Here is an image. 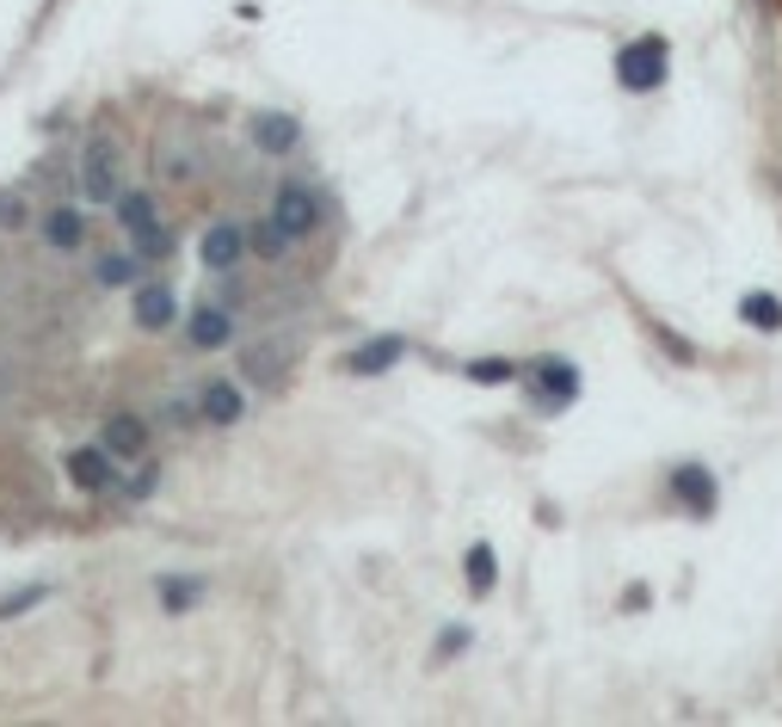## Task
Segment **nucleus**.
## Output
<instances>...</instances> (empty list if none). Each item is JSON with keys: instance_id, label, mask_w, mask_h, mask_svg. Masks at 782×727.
Segmentation results:
<instances>
[{"instance_id": "f257e3e1", "label": "nucleus", "mask_w": 782, "mask_h": 727, "mask_svg": "<svg viewBox=\"0 0 782 727\" xmlns=\"http://www.w3.org/2000/svg\"><path fill=\"white\" fill-rule=\"evenodd\" d=\"M665 68H672V43L653 31V38L628 43V50L616 56V87H623V94H653L665 80Z\"/></svg>"}, {"instance_id": "f03ea898", "label": "nucleus", "mask_w": 782, "mask_h": 727, "mask_svg": "<svg viewBox=\"0 0 782 727\" xmlns=\"http://www.w3.org/2000/svg\"><path fill=\"white\" fill-rule=\"evenodd\" d=\"M118 148L111 143H87L80 155V198L87 204H118Z\"/></svg>"}, {"instance_id": "7ed1b4c3", "label": "nucleus", "mask_w": 782, "mask_h": 727, "mask_svg": "<svg viewBox=\"0 0 782 727\" xmlns=\"http://www.w3.org/2000/svg\"><path fill=\"white\" fill-rule=\"evenodd\" d=\"M672 500L684 505L690 518H715L721 488H715V475H709L703 463H677V469H672Z\"/></svg>"}, {"instance_id": "20e7f679", "label": "nucleus", "mask_w": 782, "mask_h": 727, "mask_svg": "<svg viewBox=\"0 0 782 727\" xmlns=\"http://www.w3.org/2000/svg\"><path fill=\"white\" fill-rule=\"evenodd\" d=\"M271 223H278L290 240H308L320 228V198L308 186H284L278 204H271Z\"/></svg>"}, {"instance_id": "39448f33", "label": "nucleus", "mask_w": 782, "mask_h": 727, "mask_svg": "<svg viewBox=\"0 0 782 727\" xmlns=\"http://www.w3.org/2000/svg\"><path fill=\"white\" fill-rule=\"evenodd\" d=\"M198 265H210V272H235V265H247V228L240 223H210L198 240Z\"/></svg>"}, {"instance_id": "423d86ee", "label": "nucleus", "mask_w": 782, "mask_h": 727, "mask_svg": "<svg viewBox=\"0 0 782 727\" xmlns=\"http://www.w3.org/2000/svg\"><path fill=\"white\" fill-rule=\"evenodd\" d=\"M68 481H75L80 493H111L118 488V456H111L106 444H87L68 456Z\"/></svg>"}, {"instance_id": "0eeeda50", "label": "nucleus", "mask_w": 782, "mask_h": 727, "mask_svg": "<svg viewBox=\"0 0 782 727\" xmlns=\"http://www.w3.org/2000/svg\"><path fill=\"white\" fill-rule=\"evenodd\" d=\"M400 357H407V340H400V333H376V340H364V345L345 352V371L352 376H383V371H395Z\"/></svg>"}, {"instance_id": "6e6552de", "label": "nucleus", "mask_w": 782, "mask_h": 727, "mask_svg": "<svg viewBox=\"0 0 782 727\" xmlns=\"http://www.w3.org/2000/svg\"><path fill=\"white\" fill-rule=\"evenodd\" d=\"M580 401V371L567 357H543L536 364V407H573Z\"/></svg>"}, {"instance_id": "1a4fd4ad", "label": "nucleus", "mask_w": 782, "mask_h": 727, "mask_svg": "<svg viewBox=\"0 0 782 727\" xmlns=\"http://www.w3.org/2000/svg\"><path fill=\"white\" fill-rule=\"evenodd\" d=\"M253 143H259V155H296V143H303V124L290 118V111H259L253 118Z\"/></svg>"}, {"instance_id": "9d476101", "label": "nucleus", "mask_w": 782, "mask_h": 727, "mask_svg": "<svg viewBox=\"0 0 782 727\" xmlns=\"http://www.w3.org/2000/svg\"><path fill=\"white\" fill-rule=\"evenodd\" d=\"M99 444H106L118 463H136V456L148 450V425L136 420V413H111V420L99 425Z\"/></svg>"}, {"instance_id": "9b49d317", "label": "nucleus", "mask_w": 782, "mask_h": 727, "mask_svg": "<svg viewBox=\"0 0 782 727\" xmlns=\"http://www.w3.org/2000/svg\"><path fill=\"white\" fill-rule=\"evenodd\" d=\"M186 340L198 345V352H222V345L235 340V321H228V308H216V303H198V315L186 321Z\"/></svg>"}, {"instance_id": "f8f14e48", "label": "nucleus", "mask_w": 782, "mask_h": 727, "mask_svg": "<svg viewBox=\"0 0 782 727\" xmlns=\"http://www.w3.org/2000/svg\"><path fill=\"white\" fill-rule=\"evenodd\" d=\"M198 413H204L210 425H235V420H247V395H240L235 383H204Z\"/></svg>"}, {"instance_id": "ddd939ff", "label": "nucleus", "mask_w": 782, "mask_h": 727, "mask_svg": "<svg viewBox=\"0 0 782 727\" xmlns=\"http://www.w3.org/2000/svg\"><path fill=\"white\" fill-rule=\"evenodd\" d=\"M43 240H50L56 253H75L80 240H87V216H80L75 204H56V210H43Z\"/></svg>"}, {"instance_id": "4468645a", "label": "nucleus", "mask_w": 782, "mask_h": 727, "mask_svg": "<svg viewBox=\"0 0 782 727\" xmlns=\"http://www.w3.org/2000/svg\"><path fill=\"white\" fill-rule=\"evenodd\" d=\"M172 315H179V303H172L167 284H142V291H136V327L160 333V327H172Z\"/></svg>"}, {"instance_id": "2eb2a0df", "label": "nucleus", "mask_w": 782, "mask_h": 727, "mask_svg": "<svg viewBox=\"0 0 782 727\" xmlns=\"http://www.w3.org/2000/svg\"><path fill=\"white\" fill-rule=\"evenodd\" d=\"M463 580H468V598H487L493 586H499V556H493L487 542H475L463 561Z\"/></svg>"}, {"instance_id": "dca6fc26", "label": "nucleus", "mask_w": 782, "mask_h": 727, "mask_svg": "<svg viewBox=\"0 0 782 727\" xmlns=\"http://www.w3.org/2000/svg\"><path fill=\"white\" fill-rule=\"evenodd\" d=\"M136 278H142V259H136V253H99V265H93L99 291H123V284H136Z\"/></svg>"}, {"instance_id": "f3484780", "label": "nucleus", "mask_w": 782, "mask_h": 727, "mask_svg": "<svg viewBox=\"0 0 782 727\" xmlns=\"http://www.w3.org/2000/svg\"><path fill=\"white\" fill-rule=\"evenodd\" d=\"M740 321L758 327V333H782V296H770V291L740 296Z\"/></svg>"}, {"instance_id": "a211bd4d", "label": "nucleus", "mask_w": 782, "mask_h": 727, "mask_svg": "<svg viewBox=\"0 0 782 727\" xmlns=\"http://www.w3.org/2000/svg\"><path fill=\"white\" fill-rule=\"evenodd\" d=\"M463 376H468V383H481V389H505V383H517V364H512V357H468Z\"/></svg>"}, {"instance_id": "6ab92c4d", "label": "nucleus", "mask_w": 782, "mask_h": 727, "mask_svg": "<svg viewBox=\"0 0 782 727\" xmlns=\"http://www.w3.org/2000/svg\"><path fill=\"white\" fill-rule=\"evenodd\" d=\"M290 247H296V240L284 235V228L271 223V216H266V223H253V228H247V253H259V259H284Z\"/></svg>"}, {"instance_id": "aec40b11", "label": "nucleus", "mask_w": 782, "mask_h": 727, "mask_svg": "<svg viewBox=\"0 0 782 727\" xmlns=\"http://www.w3.org/2000/svg\"><path fill=\"white\" fill-rule=\"evenodd\" d=\"M118 223L130 228H155L160 223V210H155V198H148V191H118Z\"/></svg>"}, {"instance_id": "412c9836", "label": "nucleus", "mask_w": 782, "mask_h": 727, "mask_svg": "<svg viewBox=\"0 0 782 727\" xmlns=\"http://www.w3.org/2000/svg\"><path fill=\"white\" fill-rule=\"evenodd\" d=\"M204 598V580H191V573H167V580H160V605L172 610V617H179V610H191Z\"/></svg>"}, {"instance_id": "4be33fe9", "label": "nucleus", "mask_w": 782, "mask_h": 727, "mask_svg": "<svg viewBox=\"0 0 782 727\" xmlns=\"http://www.w3.org/2000/svg\"><path fill=\"white\" fill-rule=\"evenodd\" d=\"M130 240H136V259H167V253H172V235L160 223L155 228H136Z\"/></svg>"}, {"instance_id": "5701e85b", "label": "nucleus", "mask_w": 782, "mask_h": 727, "mask_svg": "<svg viewBox=\"0 0 782 727\" xmlns=\"http://www.w3.org/2000/svg\"><path fill=\"white\" fill-rule=\"evenodd\" d=\"M43 598V586H26V592H13V598H0V617H26L31 605Z\"/></svg>"}, {"instance_id": "b1692460", "label": "nucleus", "mask_w": 782, "mask_h": 727, "mask_svg": "<svg viewBox=\"0 0 782 727\" xmlns=\"http://www.w3.org/2000/svg\"><path fill=\"white\" fill-rule=\"evenodd\" d=\"M26 223V198L19 191H0V228H19Z\"/></svg>"}, {"instance_id": "393cba45", "label": "nucleus", "mask_w": 782, "mask_h": 727, "mask_svg": "<svg viewBox=\"0 0 782 727\" xmlns=\"http://www.w3.org/2000/svg\"><path fill=\"white\" fill-rule=\"evenodd\" d=\"M468 648V629H444L438 635V660H444V654H463Z\"/></svg>"}, {"instance_id": "a878e982", "label": "nucleus", "mask_w": 782, "mask_h": 727, "mask_svg": "<svg viewBox=\"0 0 782 727\" xmlns=\"http://www.w3.org/2000/svg\"><path fill=\"white\" fill-rule=\"evenodd\" d=\"M647 605H653L647 586H628V592H623V610H647Z\"/></svg>"}, {"instance_id": "bb28decb", "label": "nucleus", "mask_w": 782, "mask_h": 727, "mask_svg": "<svg viewBox=\"0 0 782 727\" xmlns=\"http://www.w3.org/2000/svg\"><path fill=\"white\" fill-rule=\"evenodd\" d=\"M155 481H160V469H142V475L130 481V493H155Z\"/></svg>"}]
</instances>
